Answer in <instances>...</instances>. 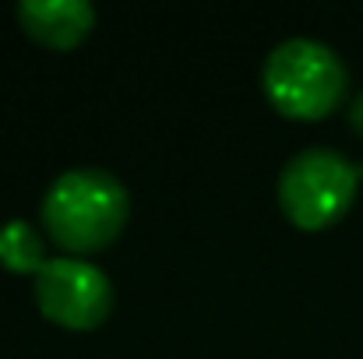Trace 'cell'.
<instances>
[{"mask_svg":"<svg viewBox=\"0 0 363 359\" xmlns=\"http://www.w3.org/2000/svg\"><path fill=\"white\" fill-rule=\"evenodd\" d=\"M18 18L28 35H35L46 46H74L85 39L96 25V7L92 0H21Z\"/></svg>","mask_w":363,"mask_h":359,"instance_id":"5","label":"cell"},{"mask_svg":"<svg viewBox=\"0 0 363 359\" xmlns=\"http://www.w3.org/2000/svg\"><path fill=\"white\" fill-rule=\"evenodd\" d=\"M363 166L332 144H311L286 159L279 169V205L300 229L332 226L357 194Z\"/></svg>","mask_w":363,"mask_h":359,"instance_id":"3","label":"cell"},{"mask_svg":"<svg viewBox=\"0 0 363 359\" xmlns=\"http://www.w3.org/2000/svg\"><path fill=\"white\" fill-rule=\"evenodd\" d=\"M130 212V194L117 173L103 166L64 169L43 194L39 219L64 250H99L117 237Z\"/></svg>","mask_w":363,"mask_h":359,"instance_id":"1","label":"cell"},{"mask_svg":"<svg viewBox=\"0 0 363 359\" xmlns=\"http://www.w3.org/2000/svg\"><path fill=\"white\" fill-rule=\"evenodd\" d=\"M350 120H353V127L363 134V92L353 99V106H350Z\"/></svg>","mask_w":363,"mask_h":359,"instance_id":"7","label":"cell"},{"mask_svg":"<svg viewBox=\"0 0 363 359\" xmlns=\"http://www.w3.org/2000/svg\"><path fill=\"white\" fill-rule=\"evenodd\" d=\"M261 85L272 106L286 117L318 120L342 103L350 71L328 42L311 35H289L268 50Z\"/></svg>","mask_w":363,"mask_h":359,"instance_id":"2","label":"cell"},{"mask_svg":"<svg viewBox=\"0 0 363 359\" xmlns=\"http://www.w3.org/2000/svg\"><path fill=\"white\" fill-rule=\"evenodd\" d=\"M35 307L64 324V328H96L113 310V282L110 275L74 253L46 257L32 282Z\"/></svg>","mask_w":363,"mask_h":359,"instance_id":"4","label":"cell"},{"mask_svg":"<svg viewBox=\"0 0 363 359\" xmlns=\"http://www.w3.org/2000/svg\"><path fill=\"white\" fill-rule=\"evenodd\" d=\"M0 264L11 271H39L46 264V243L28 219H7L0 226Z\"/></svg>","mask_w":363,"mask_h":359,"instance_id":"6","label":"cell"}]
</instances>
